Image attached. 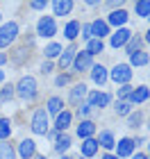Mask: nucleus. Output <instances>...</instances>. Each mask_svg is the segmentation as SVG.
Here are the masks:
<instances>
[{"label":"nucleus","mask_w":150,"mask_h":159,"mask_svg":"<svg viewBox=\"0 0 150 159\" xmlns=\"http://www.w3.org/2000/svg\"><path fill=\"white\" fill-rule=\"evenodd\" d=\"M14 91H16L18 98H23V100H34V96H37V80L32 75L20 77V82H18V86H14Z\"/></svg>","instance_id":"obj_1"},{"label":"nucleus","mask_w":150,"mask_h":159,"mask_svg":"<svg viewBox=\"0 0 150 159\" xmlns=\"http://www.w3.org/2000/svg\"><path fill=\"white\" fill-rule=\"evenodd\" d=\"M18 37V25L14 23H5L2 27H0V48H7V46H11L14 41H16Z\"/></svg>","instance_id":"obj_2"},{"label":"nucleus","mask_w":150,"mask_h":159,"mask_svg":"<svg viewBox=\"0 0 150 159\" xmlns=\"http://www.w3.org/2000/svg\"><path fill=\"white\" fill-rule=\"evenodd\" d=\"M32 132L34 134H46L48 132V111L46 109H37L32 116Z\"/></svg>","instance_id":"obj_3"},{"label":"nucleus","mask_w":150,"mask_h":159,"mask_svg":"<svg viewBox=\"0 0 150 159\" xmlns=\"http://www.w3.org/2000/svg\"><path fill=\"white\" fill-rule=\"evenodd\" d=\"M37 32L41 34V37H46V39H50V37H55V32H57V25H55V18L52 16H43L37 23Z\"/></svg>","instance_id":"obj_4"},{"label":"nucleus","mask_w":150,"mask_h":159,"mask_svg":"<svg viewBox=\"0 0 150 159\" xmlns=\"http://www.w3.org/2000/svg\"><path fill=\"white\" fill-rule=\"evenodd\" d=\"M130 77H132V70H130L127 64H118V66L111 70V80L116 84H127V82H130Z\"/></svg>","instance_id":"obj_5"},{"label":"nucleus","mask_w":150,"mask_h":159,"mask_svg":"<svg viewBox=\"0 0 150 159\" xmlns=\"http://www.w3.org/2000/svg\"><path fill=\"white\" fill-rule=\"evenodd\" d=\"M34 152H37V143H34L32 139H23V141H20V146H18V155L23 157V159L34 157Z\"/></svg>","instance_id":"obj_6"},{"label":"nucleus","mask_w":150,"mask_h":159,"mask_svg":"<svg viewBox=\"0 0 150 159\" xmlns=\"http://www.w3.org/2000/svg\"><path fill=\"white\" fill-rule=\"evenodd\" d=\"M134 146H137V141H132V139H120L116 143V157H127V155H132L134 152Z\"/></svg>","instance_id":"obj_7"},{"label":"nucleus","mask_w":150,"mask_h":159,"mask_svg":"<svg viewBox=\"0 0 150 159\" xmlns=\"http://www.w3.org/2000/svg\"><path fill=\"white\" fill-rule=\"evenodd\" d=\"M130 37H132V32H130V30H125V27H120L118 32H114V34H111V46H114V48L125 46V43L130 41Z\"/></svg>","instance_id":"obj_8"},{"label":"nucleus","mask_w":150,"mask_h":159,"mask_svg":"<svg viewBox=\"0 0 150 159\" xmlns=\"http://www.w3.org/2000/svg\"><path fill=\"white\" fill-rule=\"evenodd\" d=\"M75 55H77V50H75V46H68L66 50H61V55H59V66H61V68H68L70 64H73V59H75Z\"/></svg>","instance_id":"obj_9"},{"label":"nucleus","mask_w":150,"mask_h":159,"mask_svg":"<svg viewBox=\"0 0 150 159\" xmlns=\"http://www.w3.org/2000/svg\"><path fill=\"white\" fill-rule=\"evenodd\" d=\"M109 96H107V93H98V91H93L89 96V107H107L109 105Z\"/></svg>","instance_id":"obj_10"},{"label":"nucleus","mask_w":150,"mask_h":159,"mask_svg":"<svg viewBox=\"0 0 150 159\" xmlns=\"http://www.w3.org/2000/svg\"><path fill=\"white\" fill-rule=\"evenodd\" d=\"M91 34H93L96 39L102 41L105 34H109V25H107L105 20H93V23H91Z\"/></svg>","instance_id":"obj_11"},{"label":"nucleus","mask_w":150,"mask_h":159,"mask_svg":"<svg viewBox=\"0 0 150 159\" xmlns=\"http://www.w3.org/2000/svg\"><path fill=\"white\" fill-rule=\"evenodd\" d=\"M84 96H87V84H77L75 89H70V96H68V100L73 105H80L82 100H84Z\"/></svg>","instance_id":"obj_12"},{"label":"nucleus","mask_w":150,"mask_h":159,"mask_svg":"<svg viewBox=\"0 0 150 159\" xmlns=\"http://www.w3.org/2000/svg\"><path fill=\"white\" fill-rule=\"evenodd\" d=\"M93 132H96V125L91 120H82L80 127H77V136H80V139H91Z\"/></svg>","instance_id":"obj_13"},{"label":"nucleus","mask_w":150,"mask_h":159,"mask_svg":"<svg viewBox=\"0 0 150 159\" xmlns=\"http://www.w3.org/2000/svg\"><path fill=\"white\" fill-rule=\"evenodd\" d=\"M87 68H91V57L82 50V52L75 55V70H80V73H82V70H87Z\"/></svg>","instance_id":"obj_14"},{"label":"nucleus","mask_w":150,"mask_h":159,"mask_svg":"<svg viewBox=\"0 0 150 159\" xmlns=\"http://www.w3.org/2000/svg\"><path fill=\"white\" fill-rule=\"evenodd\" d=\"M52 9H55V16H66L73 9V2L70 0H57V2H52Z\"/></svg>","instance_id":"obj_15"},{"label":"nucleus","mask_w":150,"mask_h":159,"mask_svg":"<svg viewBox=\"0 0 150 159\" xmlns=\"http://www.w3.org/2000/svg\"><path fill=\"white\" fill-rule=\"evenodd\" d=\"M98 152V141L96 139H84V143H82V155L84 157H93Z\"/></svg>","instance_id":"obj_16"},{"label":"nucleus","mask_w":150,"mask_h":159,"mask_svg":"<svg viewBox=\"0 0 150 159\" xmlns=\"http://www.w3.org/2000/svg\"><path fill=\"white\" fill-rule=\"evenodd\" d=\"M91 77H93L96 84L102 86V84L107 82V70H105V66H93V70H91Z\"/></svg>","instance_id":"obj_17"},{"label":"nucleus","mask_w":150,"mask_h":159,"mask_svg":"<svg viewBox=\"0 0 150 159\" xmlns=\"http://www.w3.org/2000/svg\"><path fill=\"white\" fill-rule=\"evenodd\" d=\"M102 48H105V43L100 41V39H91V41L87 43V50H84V52H87V55L91 57V55H98V52H102Z\"/></svg>","instance_id":"obj_18"},{"label":"nucleus","mask_w":150,"mask_h":159,"mask_svg":"<svg viewBox=\"0 0 150 159\" xmlns=\"http://www.w3.org/2000/svg\"><path fill=\"white\" fill-rule=\"evenodd\" d=\"M125 20H127V14L123 11V9H118V11H111L109 14V20H107V23H111V25H123L125 23Z\"/></svg>","instance_id":"obj_19"},{"label":"nucleus","mask_w":150,"mask_h":159,"mask_svg":"<svg viewBox=\"0 0 150 159\" xmlns=\"http://www.w3.org/2000/svg\"><path fill=\"white\" fill-rule=\"evenodd\" d=\"M0 159H16V152H14L11 143L0 141Z\"/></svg>","instance_id":"obj_20"},{"label":"nucleus","mask_w":150,"mask_h":159,"mask_svg":"<svg viewBox=\"0 0 150 159\" xmlns=\"http://www.w3.org/2000/svg\"><path fill=\"white\" fill-rule=\"evenodd\" d=\"M11 136V123L7 118H0V141H7Z\"/></svg>","instance_id":"obj_21"},{"label":"nucleus","mask_w":150,"mask_h":159,"mask_svg":"<svg viewBox=\"0 0 150 159\" xmlns=\"http://www.w3.org/2000/svg\"><path fill=\"white\" fill-rule=\"evenodd\" d=\"M64 34H66V39L73 41L77 34H80V23H77V20H70V23L66 25V30H64Z\"/></svg>","instance_id":"obj_22"},{"label":"nucleus","mask_w":150,"mask_h":159,"mask_svg":"<svg viewBox=\"0 0 150 159\" xmlns=\"http://www.w3.org/2000/svg\"><path fill=\"white\" fill-rule=\"evenodd\" d=\"M70 111H61V114H57V129H66L70 125Z\"/></svg>","instance_id":"obj_23"},{"label":"nucleus","mask_w":150,"mask_h":159,"mask_svg":"<svg viewBox=\"0 0 150 159\" xmlns=\"http://www.w3.org/2000/svg\"><path fill=\"white\" fill-rule=\"evenodd\" d=\"M130 61H132V66H143V64H148V55L141 52V50H137V52L130 55Z\"/></svg>","instance_id":"obj_24"},{"label":"nucleus","mask_w":150,"mask_h":159,"mask_svg":"<svg viewBox=\"0 0 150 159\" xmlns=\"http://www.w3.org/2000/svg\"><path fill=\"white\" fill-rule=\"evenodd\" d=\"M68 146H70V136H66V134H59V136H57V141H55L57 152H64V150H68Z\"/></svg>","instance_id":"obj_25"},{"label":"nucleus","mask_w":150,"mask_h":159,"mask_svg":"<svg viewBox=\"0 0 150 159\" xmlns=\"http://www.w3.org/2000/svg\"><path fill=\"white\" fill-rule=\"evenodd\" d=\"M148 96H150V91L146 89V86H139L137 91H132V96H130V98H132V102H143Z\"/></svg>","instance_id":"obj_26"},{"label":"nucleus","mask_w":150,"mask_h":159,"mask_svg":"<svg viewBox=\"0 0 150 159\" xmlns=\"http://www.w3.org/2000/svg\"><path fill=\"white\" fill-rule=\"evenodd\" d=\"M98 143H100V146H102V148H107V150L116 146V141H114L111 132H102V134H100V141H98Z\"/></svg>","instance_id":"obj_27"},{"label":"nucleus","mask_w":150,"mask_h":159,"mask_svg":"<svg viewBox=\"0 0 150 159\" xmlns=\"http://www.w3.org/2000/svg\"><path fill=\"white\" fill-rule=\"evenodd\" d=\"M61 107H64V102L59 98H50L48 100V114H61Z\"/></svg>","instance_id":"obj_28"},{"label":"nucleus","mask_w":150,"mask_h":159,"mask_svg":"<svg viewBox=\"0 0 150 159\" xmlns=\"http://www.w3.org/2000/svg\"><path fill=\"white\" fill-rule=\"evenodd\" d=\"M134 9H137V16H143V18L150 16V2H148V0H143V2H137V5H134Z\"/></svg>","instance_id":"obj_29"},{"label":"nucleus","mask_w":150,"mask_h":159,"mask_svg":"<svg viewBox=\"0 0 150 159\" xmlns=\"http://www.w3.org/2000/svg\"><path fill=\"white\" fill-rule=\"evenodd\" d=\"M139 46H141V39L139 37H130V41L125 43V50L132 55V52H137V50H139Z\"/></svg>","instance_id":"obj_30"},{"label":"nucleus","mask_w":150,"mask_h":159,"mask_svg":"<svg viewBox=\"0 0 150 159\" xmlns=\"http://www.w3.org/2000/svg\"><path fill=\"white\" fill-rule=\"evenodd\" d=\"M14 93H16V91H14V86H11V84H7L5 89L0 91V100H5V102H7V100H11V98H14Z\"/></svg>","instance_id":"obj_31"},{"label":"nucleus","mask_w":150,"mask_h":159,"mask_svg":"<svg viewBox=\"0 0 150 159\" xmlns=\"http://www.w3.org/2000/svg\"><path fill=\"white\" fill-rule=\"evenodd\" d=\"M57 55H61V46L59 43H50L46 48V57H57Z\"/></svg>","instance_id":"obj_32"},{"label":"nucleus","mask_w":150,"mask_h":159,"mask_svg":"<svg viewBox=\"0 0 150 159\" xmlns=\"http://www.w3.org/2000/svg\"><path fill=\"white\" fill-rule=\"evenodd\" d=\"M116 114H118V116H125V114H130V105L123 102V100H120V102H116Z\"/></svg>","instance_id":"obj_33"},{"label":"nucleus","mask_w":150,"mask_h":159,"mask_svg":"<svg viewBox=\"0 0 150 159\" xmlns=\"http://www.w3.org/2000/svg\"><path fill=\"white\" fill-rule=\"evenodd\" d=\"M130 96H132V86L130 84H123L118 89V98H130Z\"/></svg>","instance_id":"obj_34"},{"label":"nucleus","mask_w":150,"mask_h":159,"mask_svg":"<svg viewBox=\"0 0 150 159\" xmlns=\"http://www.w3.org/2000/svg\"><path fill=\"white\" fill-rule=\"evenodd\" d=\"M139 123H141V114L137 111V114L130 116V127H139Z\"/></svg>","instance_id":"obj_35"},{"label":"nucleus","mask_w":150,"mask_h":159,"mask_svg":"<svg viewBox=\"0 0 150 159\" xmlns=\"http://www.w3.org/2000/svg\"><path fill=\"white\" fill-rule=\"evenodd\" d=\"M82 37L87 39V41H91V25H84L82 27Z\"/></svg>","instance_id":"obj_36"},{"label":"nucleus","mask_w":150,"mask_h":159,"mask_svg":"<svg viewBox=\"0 0 150 159\" xmlns=\"http://www.w3.org/2000/svg\"><path fill=\"white\" fill-rule=\"evenodd\" d=\"M55 84H57V86H64V84H68V75H59V77L55 80Z\"/></svg>","instance_id":"obj_37"},{"label":"nucleus","mask_w":150,"mask_h":159,"mask_svg":"<svg viewBox=\"0 0 150 159\" xmlns=\"http://www.w3.org/2000/svg\"><path fill=\"white\" fill-rule=\"evenodd\" d=\"M89 114H91V107L89 105H82L80 107V116H89Z\"/></svg>","instance_id":"obj_38"},{"label":"nucleus","mask_w":150,"mask_h":159,"mask_svg":"<svg viewBox=\"0 0 150 159\" xmlns=\"http://www.w3.org/2000/svg\"><path fill=\"white\" fill-rule=\"evenodd\" d=\"M50 70H52V64H50V61H46L43 66H41V73L46 75V73H50Z\"/></svg>","instance_id":"obj_39"},{"label":"nucleus","mask_w":150,"mask_h":159,"mask_svg":"<svg viewBox=\"0 0 150 159\" xmlns=\"http://www.w3.org/2000/svg\"><path fill=\"white\" fill-rule=\"evenodd\" d=\"M30 7H32V9H43L46 2H30Z\"/></svg>","instance_id":"obj_40"},{"label":"nucleus","mask_w":150,"mask_h":159,"mask_svg":"<svg viewBox=\"0 0 150 159\" xmlns=\"http://www.w3.org/2000/svg\"><path fill=\"white\" fill-rule=\"evenodd\" d=\"M2 64H7V55L0 52V66H2Z\"/></svg>","instance_id":"obj_41"},{"label":"nucleus","mask_w":150,"mask_h":159,"mask_svg":"<svg viewBox=\"0 0 150 159\" xmlns=\"http://www.w3.org/2000/svg\"><path fill=\"white\" fill-rule=\"evenodd\" d=\"M132 159H148V157H146V155H141V152H137V155H134Z\"/></svg>","instance_id":"obj_42"},{"label":"nucleus","mask_w":150,"mask_h":159,"mask_svg":"<svg viewBox=\"0 0 150 159\" xmlns=\"http://www.w3.org/2000/svg\"><path fill=\"white\" fill-rule=\"evenodd\" d=\"M102 159H118V157H116V155H105Z\"/></svg>","instance_id":"obj_43"},{"label":"nucleus","mask_w":150,"mask_h":159,"mask_svg":"<svg viewBox=\"0 0 150 159\" xmlns=\"http://www.w3.org/2000/svg\"><path fill=\"white\" fill-rule=\"evenodd\" d=\"M2 80H5V73H2V70H0V82H2Z\"/></svg>","instance_id":"obj_44"},{"label":"nucleus","mask_w":150,"mask_h":159,"mask_svg":"<svg viewBox=\"0 0 150 159\" xmlns=\"http://www.w3.org/2000/svg\"><path fill=\"white\" fill-rule=\"evenodd\" d=\"M146 41H148V43H150V30H148V37H146Z\"/></svg>","instance_id":"obj_45"},{"label":"nucleus","mask_w":150,"mask_h":159,"mask_svg":"<svg viewBox=\"0 0 150 159\" xmlns=\"http://www.w3.org/2000/svg\"><path fill=\"white\" fill-rule=\"evenodd\" d=\"M148 148H150V143H148Z\"/></svg>","instance_id":"obj_46"},{"label":"nucleus","mask_w":150,"mask_h":159,"mask_svg":"<svg viewBox=\"0 0 150 159\" xmlns=\"http://www.w3.org/2000/svg\"><path fill=\"white\" fill-rule=\"evenodd\" d=\"M148 20H150V16H148Z\"/></svg>","instance_id":"obj_47"},{"label":"nucleus","mask_w":150,"mask_h":159,"mask_svg":"<svg viewBox=\"0 0 150 159\" xmlns=\"http://www.w3.org/2000/svg\"><path fill=\"white\" fill-rule=\"evenodd\" d=\"M148 98H150V96H148Z\"/></svg>","instance_id":"obj_48"}]
</instances>
